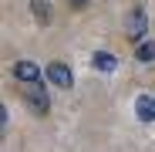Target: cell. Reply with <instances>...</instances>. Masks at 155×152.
<instances>
[{
	"instance_id": "1",
	"label": "cell",
	"mask_w": 155,
	"mask_h": 152,
	"mask_svg": "<svg viewBox=\"0 0 155 152\" xmlns=\"http://www.w3.org/2000/svg\"><path fill=\"white\" fill-rule=\"evenodd\" d=\"M14 74V91L17 98L27 105L34 115H47L51 112V98H47V88H44V78H41V68L34 61H17L10 68Z\"/></svg>"
},
{
	"instance_id": "2",
	"label": "cell",
	"mask_w": 155,
	"mask_h": 152,
	"mask_svg": "<svg viewBox=\"0 0 155 152\" xmlns=\"http://www.w3.org/2000/svg\"><path fill=\"white\" fill-rule=\"evenodd\" d=\"M145 34H148V10H145L142 4H135L132 10L125 14V37L135 41V44H142Z\"/></svg>"
},
{
	"instance_id": "3",
	"label": "cell",
	"mask_w": 155,
	"mask_h": 152,
	"mask_svg": "<svg viewBox=\"0 0 155 152\" xmlns=\"http://www.w3.org/2000/svg\"><path fill=\"white\" fill-rule=\"evenodd\" d=\"M47 78L54 81L58 88H71V85H74V74H71V68H68L64 61H51V64H47Z\"/></svg>"
},
{
	"instance_id": "4",
	"label": "cell",
	"mask_w": 155,
	"mask_h": 152,
	"mask_svg": "<svg viewBox=\"0 0 155 152\" xmlns=\"http://www.w3.org/2000/svg\"><path fill=\"white\" fill-rule=\"evenodd\" d=\"M31 14L41 27H47L51 20H54V10H51V0H31Z\"/></svg>"
},
{
	"instance_id": "5",
	"label": "cell",
	"mask_w": 155,
	"mask_h": 152,
	"mask_svg": "<svg viewBox=\"0 0 155 152\" xmlns=\"http://www.w3.org/2000/svg\"><path fill=\"white\" fill-rule=\"evenodd\" d=\"M138 118L142 122H155V95H138Z\"/></svg>"
},
{
	"instance_id": "6",
	"label": "cell",
	"mask_w": 155,
	"mask_h": 152,
	"mask_svg": "<svg viewBox=\"0 0 155 152\" xmlns=\"http://www.w3.org/2000/svg\"><path fill=\"white\" fill-rule=\"evenodd\" d=\"M135 58L138 61H155V41H142L138 51H135Z\"/></svg>"
},
{
	"instance_id": "7",
	"label": "cell",
	"mask_w": 155,
	"mask_h": 152,
	"mask_svg": "<svg viewBox=\"0 0 155 152\" xmlns=\"http://www.w3.org/2000/svg\"><path fill=\"white\" fill-rule=\"evenodd\" d=\"M94 64H98V68H105V71H108V68H111V64H115V61H111V58H108V54H101V58H98V61H94Z\"/></svg>"
},
{
	"instance_id": "8",
	"label": "cell",
	"mask_w": 155,
	"mask_h": 152,
	"mask_svg": "<svg viewBox=\"0 0 155 152\" xmlns=\"http://www.w3.org/2000/svg\"><path fill=\"white\" fill-rule=\"evenodd\" d=\"M68 4H71V7H74V10H84V7H88V4H91V0H68Z\"/></svg>"
}]
</instances>
